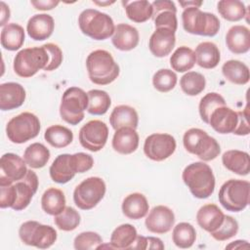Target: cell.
Wrapping results in <instances>:
<instances>
[{"mask_svg": "<svg viewBox=\"0 0 250 250\" xmlns=\"http://www.w3.org/2000/svg\"><path fill=\"white\" fill-rule=\"evenodd\" d=\"M38 177L32 170L20 181L11 185L0 186V207L12 208L16 211L25 209L38 188Z\"/></svg>", "mask_w": 250, "mask_h": 250, "instance_id": "cell-1", "label": "cell"}, {"mask_svg": "<svg viewBox=\"0 0 250 250\" xmlns=\"http://www.w3.org/2000/svg\"><path fill=\"white\" fill-rule=\"evenodd\" d=\"M94 159L90 154L77 152L74 154L62 153L58 155L49 168L52 181L58 184H66L77 173H84L92 169Z\"/></svg>", "mask_w": 250, "mask_h": 250, "instance_id": "cell-2", "label": "cell"}, {"mask_svg": "<svg viewBox=\"0 0 250 250\" xmlns=\"http://www.w3.org/2000/svg\"><path fill=\"white\" fill-rule=\"evenodd\" d=\"M182 179L190 193L199 199L208 198L215 189V176L205 162H192L183 171Z\"/></svg>", "mask_w": 250, "mask_h": 250, "instance_id": "cell-3", "label": "cell"}, {"mask_svg": "<svg viewBox=\"0 0 250 250\" xmlns=\"http://www.w3.org/2000/svg\"><path fill=\"white\" fill-rule=\"evenodd\" d=\"M86 67L89 79L97 85L112 83L120 73L118 63L111 54L105 50H95L86 59Z\"/></svg>", "mask_w": 250, "mask_h": 250, "instance_id": "cell-4", "label": "cell"}, {"mask_svg": "<svg viewBox=\"0 0 250 250\" xmlns=\"http://www.w3.org/2000/svg\"><path fill=\"white\" fill-rule=\"evenodd\" d=\"M80 30L94 40H105L113 35L114 22L110 16L96 9H86L78 17Z\"/></svg>", "mask_w": 250, "mask_h": 250, "instance_id": "cell-5", "label": "cell"}, {"mask_svg": "<svg viewBox=\"0 0 250 250\" xmlns=\"http://www.w3.org/2000/svg\"><path fill=\"white\" fill-rule=\"evenodd\" d=\"M183 144L188 152L196 155L202 161H211L221 152V146L216 139L199 128H190L186 131Z\"/></svg>", "mask_w": 250, "mask_h": 250, "instance_id": "cell-6", "label": "cell"}, {"mask_svg": "<svg viewBox=\"0 0 250 250\" xmlns=\"http://www.w3.org/2000/svg\"><path fill=\"white\" fill-rule=\"evenodd\" d=\"M184 29L194 35L215 36L220 29V21L214 14L202 12L198 7H188L182 13Z\"/></svg>", "mask_w": 250, "mask_h": 250, "instance_id": "cell-7", "label": "cell"}, {"mask_svg": "<svg viewBox=\"0 0 250 250\" xmlns=\"http://www.w3.org/2000/svg\"><path fill=\"white\" fill-rule=\"evenodd\" d=\"M250 183L245 180L230 179L225 182L218 194L220 204L228 211L240 212L249 204Z\"/></svg>", "mask_w": 250, "mask_h": 250, "instance_id": "cell-8", "label": "cell"}, {"mask_svg": "<svg viewBox=\"0 0 250 250\" xmlns=\"http://www.w3.org/2000/svg\"><path fill=\"white\" fill-rule=\"evenodd\" d=\"M88 95L78 87L67 88L62 97L60 115L63 121L70 125H77L85 117L88 107Z\"/></svg>", "mask_w": 250, "mask_h": 250, "instance_id": "cell-9", "label": "cell"}, {"mask_svg": "<svg viewBox=\"0 0 250 250\" xmlns=\"http://www.w3.org/2000/svg\"><path fill=\"white\" fill-rule=\"evenodd\" d=\"M49 62V54L42 46L25 48L17 53L14 58V71L23 78L32 77L40 69H44Z\"/></svg>", "mask_w": 250, "mask_h": 250, "instance_id": "cell-10", "label": "cell"}, {"mask_svg": "<svg viewBox=\"0 0 250 250\" xmlns=\"http://www.w3.org/2000/svg\"><path fill=\"white\" fill-rule=\"evenodd\" d=\"M41 129L39 118L24 111L9 120L6 126L8 139L14 144H23L38 136Z\"/></svg>", "mask_w": 250, "mask_h": 250, "instance_id": "cell-11", "label": "cell"}, {"mask_svg": "<svg viewBox=\"0 0 250 250\" xmlns=\"http://www.w3.org/2000/svg\"><path fill=\"white\" fill-rule=\"evenodd\" d=\"M19 236L26 245L47 249L56 242L58 233L51 226L43 225L37 221H26L21 225Z\"/></svg>", "mask_w": 250, "mask_h": 250, "instance_id": "cell-12", "label": "cell"}, {"mask_svg": "<svg viewBox=\"0 0 250 250\" xmlns=\"http://www.w3.org/2000/svg\"><path fill=\"white\" fill-rule=\"evenodd\" d=\"M104 181L100 177L83 180L73 191V201L81 210H91L98 205L105 194Z\"/></svg>", "mask_w": 250, "mask_h": 250, "instance_id": "cell-13", "label": "cell"}, {"mask_svg": "<svg viewBox=\"0 0 250 250\" xmlns=\"http://www.w3.org/2000/svg\"><path fill=\"white\" fill-rule=\"evenodd\" d=\"M78 138L84 148L97 152L106 144L108 138L107 125L101 120H90L80 128Z\"/></svg>", "mask_w": 250, "mask_h": 250, "instance_id": "cell-14", "label": "cell"}, {"mask_svg": "<svg viewBox=\"0 0 250 250\" xmlns=\"http://www.w3.org/2000/svg\"><path fill=\"white\" fill-rule=\"evenodd\" d=\"M175 138L166 133H154L146 138L144 152L153 161H163L170 157L176 150Z\"/></svg>", "mask_w": 250, "mask_h": 250, "instance_id": "cell-15", "label": "cell"}, {"mask_svg": "<svg viewBox=\"0 0 250 250\" xmlns=\"http://www.w3.org/2000/svg\"><path fill=\"white\" fill-rule=\"evenodd\" d=\"M23 158L16 153L8 152L0 159V186L11 185L21 180L27 173Z\"/></svg>", "mask_w": 250, "mask_h": 250, "instance_id": "cell-16", "label": "cell"}, {"mask_svg": "<svg viewBox=\"0 0 250 250\" xmlns=\"http://www.w3.org/2000/svg\"><path fill=\"white\" fill-rule=\"evenodd\" d=\"M175 224L174 212L167 206L157 205L153 207L146 221L145 225L148 231L156 234H164L172 229Z\"/></svg>", "mask_w": 250, "mask_h": 250, "instance_id": "cell-17", "label": "cell"}, {"mask_svg": "<svg viewBox=\"0 0 250 250\" xmlns=\"http://www.w3.org/2000/svg\"><path fill=\"white\" fill-rule=\"evenodd\" d=\"M152 21L155 28L165 27L176 32L178 27L177 8L173 1L156 0L151 3Z\"/></svg>", "mask_w": 250, "mask_h": 250, "instance_id": "cell-18", "label": "cell"}, {"mask_svg": "<svg viewBox=\"0 0 250 250\" xmlns=\"http://www.w3.org/2000/svg\"><path fill=\"white\" fill-rule=\"evenodd\" d=\"M175 44V31L169 28L159 27L155 28L153 33L150 35L148 41V48L153 56L157 58H163L168 56L172 52Z\"/></svg>", "mask_w": 250, "mask_h": 250, "instance_id": "cell-19", "label": "cell"}, {"mask_svg": "<svg viewBox=\"0 0 250 250\" xmlns=\"http://www.w3.org/2000/svg\"><path fill=\"white\" fill-rule=\"evenodd\" d=\"M237 121V112L227 105H223L211 113L208 124L219 134H229L234 131Z\"/></svg>", "mask_w": 250, "mask_h": 250, "instance_id": "cell-20", "label": "cell"}, {"mask_svg": "<svg viewBox=\"0 0 250 250\" xmlns=\"http://www.w3.org/2000/svg\"><path fill=\"white\" fill-rule=\"evenodd\" d=\"M25 90L17 82H6L0 85V109L12 110L21 106L25 101Z\"/></svg>", "mask_w": 250, "mask_h": 250, "instance_id": "cell-21", "label": "cell"}, {"mask_svg": "<svg viewBox=\"0 0 250 250\" xmlns=\"http://www.w3.org/2000/svg\"><path fill=\"white\" fill-rule=\"evenodd\" d=\"M55 21L48 14H37L32 16L26 24V31L29 37L35 41L48 39L54 31Z\"/></svg>", "mask_w": 250, "mask_h": 250, "instance_id": "cell-22", "label": "cell"}, {"mask_svg": "<svg viewBox=\"0 0 250 250\" xmlns=\"http://www.w3.org/2000/svg\"><path fill=\"white\" fill-rule=\"evenodd\" d=\"M140 41V34L136 27L128 23L115 25L111 42L120 51H131L135 49Z\"/></svg>", "mask_w": 250, "mask_h": 250, "instance_id": "cell-23", "label": "cell"}, {"mask_svg": "<svg viewBox=\"0 0 250 250\" xmlns=\"http://www.w3.org/2000/svg\"><path fill=\"white\" fill-rule=\"evenodd\" d=\"M139 135L136 129L131 127H122L115 131L111 146L112 148L120 154H131L139 146Z\"/></svg>", "mask_w": 250, "mask_h": 250, "instance_id": "cell-24", "label": "cell"}, {"mask_svg": "<svg viewBox=\"0 0 250 250\" xmlns=\"http://www.w3.org/2000/svg\"><path fill=\"white\" fill-rule=\"evenodd\" d=\"M228 49L236 55L245 54L250 50V30L245 25H233L226 34Z\"/></svg>", "mask_w": 250, "mask_h": 250, "instance_id": "cell-25", "label": "cell"}, {"mask_svg": "<svg viewBox=\"0 0 250 250\" xmlns=\"http://www.w3.org/2000/svg\"><path fill=\"white\" fill-rule=\"evenodd\" d=\"M224 218L225 214L223 211L213 203L203 205L199 208L196 214V221L198 226L209 233L220 228L224 222Z\"/></svg>", "mask_w": 250, "mask_h": 250, "instance_id": "cell-26", "label": "cell"}, {"mask_svg": "<svg viewBox=\"0 0 250 250\" xmlns=\"http://www.w3.org/2000/svg\"><path fill=\"white\" fill-rule=\"evenodd\" d=\"M123 214L131 220H140L148 212L149 205L146 197L140 192H133L127 195L122 202Z\"/></svg>", "mask_w": 250, "mask_h": 250, "instance_id": "cell-27", "label": "cell"}, {"mask_svg": "<svg viewBox=\"0 0 250 250\" xmlns=\"http://www.w3.org/2000/svg\"><path fill=\"white\" fill-rule=\"evenodd\" d=\"M222 162L225 168L239 176H246L250 172V159L246 151L230 149L223 153Z\"/></svg>", "mask_w": 250, "mask_h": 250, "instance_id": "cell-28", "label": "cell"}, {"mask_svg": "<svg viewBox=\"0 0 250 250\" xmlns=\"http://www.w3.org/2000/svg\"><path fill=\"white\" fill-rule=\"evenodd\" d=\"M196 63L205 69L215 68L221 60V54L218 46L210 41L199 43L193 51Z\"/></svg>", "mask_w": 250, "mask_h": 250, "instance_id": "cell-29", "label": "cell"}, {"mask_svg": "<svg viewBox=\"0 0 250 250\" xmlns=\"http://www.w3.org/2000/svg\"><path fill=\"white\" fill-rule=\"evenodd\" d=\"M109 123L115 131L122 127L136 129L139 124V115L134 107L120 104L112 109L109 116Z\"/></svg>", "mask_w": 250, "mask_h": 250, "instance_id": "cell-30", "label": "cell"}, {"mask_svg": "<svg viewBox=\"0 0 250 250\" xmlns=\"http://www.w3.org/2000/svg\"><path fill=\"white\" fill-rule=\"evenodd\" d=\"M24 29L19 23H8L1 30L0 42L4 49L8 51L19 50L24 42Z\"/></svg>", "mask_w": 250, "mask_h": 250, "instance_id": "cell-31", "label": "cell"}, {"mask_svg": "<svg viewBox=\"0 0 250 250\" xmlns=\"http://www.w3.org/2000/svg\"><path fill=\"white\" fill-rule=\"evenodd\" d=\"M225 78L236 85H245L249 82V67L238 60H229L222 66Z\"/></svg>", "mask_w": 250, "mask_h": 250, "instance_id": "cell-32", "label": "cell"}, {"mask_svg": "<svg viewBox=\"0 0 250 250\" xmlns=\"http://www.w3.org/2000/svg\"><path fill=\"white\" fill-rule=\"evenodd\" d=\"M42 210L51 216L59 215L65 208V196L62 190L57 188H49L41 197Z\"/></svg>", "mask_w": 250, "mask_h": 250, "instance_id": "cell-33", "label": "cell"}, {"mask_svg": "<svg viewBox=\"0 0 250 250\" xmlns=\"http://www.w3.org/2000/svg\"><path fill=\"white\" fill-rule=\"evenodd\" d=\"M128 19L134 22L142 23L148 21L152 17L151 3L146 0L138 1H122Z\"/></svg>", "mask_w": 250, "mask_h": 250, "instance_id": "cell-34", "label": "cell"}, {"mask_svg": "<svg viewBox=\"0 0 250 250\" xmlns=\"http://www.w3.org/2000/svg\"><path fill=\"white\" fill-rule=\"evenodd\" d=\"M23 159L30 168H43L50 159V150L41 143H33L29 145L24 152Z\"/></svg>", "mask_w": 250, "mask_h": 250, "instance_id": "cell-35", "label": "cell"}, {"mask_svg": "<svg viewBox=\"0 0 250 250\" xmlns=\"http://www.w3.org/2000/svg\"><path fill=\"white\" fill-rule=\"evenodd\" d=\"M44 139L50 146L56 148H62L72 143L73 133L68 128L60 124H56L46 129L44 133Z\"/></svg>", "mask_w": 250, "mask_h": 250, "instance_id": "cell-36", "label": "cell"}, {"mask_svg": "<svg viewBox=\"0 0 250 250\" xmlns=\"http://www.w3.org/2000/svg\"><path fill=\"white\" fill-rule=\"evenodd\" d=\"M137 229L131 224H122L112 231L110 244L113 249H129L137 237Z\"/></svg>", "mask_w": 250, "mask_h": 250, "instance_id": "cell-37", "label": "cell"}, {"mask_svg": "<svg viewBox=\"0 0 250 250\" xmlns=\"http://www.w3.org/2000/svg\"><path fill=\"white\" fill-rule=\"evenodd\" d=\"M219 14L229 21H238L247 17L248 12L244 3L239 0H221L217 4Z\"/></svg>", "mask_w": 250, "mask_h": 250, "instance_id": "cell-38", "label": "cell"}, {"mask_svg": "<svg viewBox=\"0 0 250 250\" xmlns=\"http://www.w3.org/2000/svg\"><path fill=\"white\" fill-rule=\"evenodd\" d=\"M196 62L194 52L187 47L177 48L170 57V65L177 72H186L190 70Z\"/></svg>", "mask_w": 250, "mask_h": 250, "instance_id": "cell-39", "label": "cell"}, {"mask_svg": "<svg viewBox=\"0 0 250 250\" xmlns=\"http://www.w3.org/2000/svg\"><path fill=\"white\" fill-rule=\"evenodd\" d=\"M196 239V230L194 227L187 222L179 223L173 229L172 240L174 244L182 249L190 248Z\"/></svg>", "mask_w": 250, "mask_h": 250, "instance_id": "cell-40", "label": "cell"}, {"mask_svg": "<svg viewBox=\"0 0 250 250\" xmlns=\"http://www.w3.org/2000/svg\"><path fill=\"white\" fill-rule=\"evenodd\" d=\"M88 107L87 111L93 115L104 114L111 104L109 95L103 90L93 89L88 91Z\"/></svg>", "mask_w": 250, "mask_h": 250, "instance_id": "cell-41", "label": "cell"}, {"mask_svg": "<svg viewBox=\"0 0 250 250\" xmlns=\"http://www.w3.org/2000/svg\"><path fill=\"white\" fill-rule=\"evenodd\" d=\"M182 91L188 96H197L206 86L205 77L196 71H188L180 79Z\"/></svg>", "mask_w": 250, "mask_h": 250, "instance_id": "cell-42", "label": "cell"}, {"mask_svg": "<svg viewBox=\"0 0 250 250\" xmlns=\"http://www.w3.org/2000/svg\"><path fill=\"white\" fill-rule=\"evenodd\" d=\"M226 105L225 99L216 92L207 93L203 98H201L198 105L199 115L201 120L208 124L211 113L219 106Z\"/></svg>", "mask_w": 250, "mask_h": 250, "instance_id": "cell-43", "label": "cell"}, {"mask_svg": "<svg viewBox=\"0 0 250 250\" xmlns=\"http://www.w3.org/2000/svg\"><path fill=\"white\" fill-rule=\"evenodd\" d=\"M81 221L80 214L71 206L65 208L59 215L54 216V223L59 229L63 231H71L75 229Z\"/></svg>", "mask_w": 250, "mask_h": 250, "instance_id": "cell-44", "label": "cell"}, {"mask_svg": "<svg viewBox=\"0 0 250 250\" xmlns=\"http://www.w3.org/2000/svg\"><path fill=\"white\" fill-rule=\"evenodd\" d=\"M177 74L169 68L158 69L152 77V85L154 89L161 93H167L173 90L177 84Z\"/></svg>", "mask_w": 250, "mask_h": 250, "instance_id": "cell-45", "label": "cell"}, {"mask_svg": "<svg viewBox=\"0 0 250 250\" xmlns=\"http://www.w3.org/2000/svg\"><path fill=\"white\" fill-rule=\"evenodd\" d=\"M237 231H238L237 221L231 216L225 215L223 224L220 226L218 229H216L213 232H210V234L214 239L218 241H225L236 235Z\"/></svg>", "mask_w": 250, "mask_h": 250, "instance_id": "cell-46", "label": "cell"}, {"mask_svg": "<svg viewBox=\"0 0 250 250\" xmlns=\"http://www.w3.org/2000/svg\"><path fill=\"white\" fill-rule=\"evenodd\" d=\"M103 243V238L98 232L83 231L75 236L73 245L76 250H91Z\"/></svg>", "mask_w": 250, "mask_h": 250, "instance_id": "cell-47", "label": "cell"}, {"mask_svg": "<svg viewBox=\"0 0 250 250\" xmlns=\"http://www.w3.org/2000/svg\"><path fill=\"white\" fill-rule=\"evenodd\" d=\"M43 47L47 50L48 54H49V62L47 66L44 68V70L46 71H52L57 69L62 62V52L61 50V48L54 43H47L44 44Z\"/></svg>", "mask_w": 250, "mask_h": 250, "instance_id": "cell-48", "label": "cell"}, {"mask_svg": "<svg viewBox=\"0 0 250 250\" xmlns=\"http://www.w3.org/2000/svg\"><path fill=\"white\" fill-rule=\"evenodd\" d=\"M237 112V125L232 132V134L237 135V136H247L250 133V128H249V122H248V106L245 107L244 110L242 111H236Z\"/></svg>", "mask_w": 250, "mask_h": 250, "instance_id": "cell-49", "label": "cell"}, {"mask_svg": "<svg viewBox=\"0 0 250 250\" xmlns=\"http://www.w3.org/2000/svg\"><path fill=\"white\" fill-rule=\"evenodd\" d=\"M30 3L36 10L49 11V10H52V9L56 8L60 4V1H55V0H31Z\"/></svg>", "mask_w": 250, "mask_h": 250, "instance_id": "cell-50", "label": "cell"}, {"mask_svg": "<svg viewBox=\"0 0 250 250\" xmlns=\"http://www.w3.org/2000/svg\"><path fill=\"white\" fill-rule=\"evenodd\" d=\"M0 8H1V17H0V25L5 26L8 24V21L10 20L11 12L9 9V6L5 4V2L1 1L0 2Z\"/></svg>", "mask_w": 250, "mask_h": 250, "instance_id": "cell-51", "label": "cell"}, {"mask_svg": "<svg viewBox=\"0 0 250 250\" xmlns=\"http://www.w3.org/2000/svg\"><path fill=\"white\" fill-rule=\"evenodd\" d=\"M147 239V247L146 249H156V250H163L164 249V244L162 243V240L158 237H153V236H148L146 237Z\"/></svg>", "mask_w": 250, "mask_h": 250, "instance_id": "cell-52", "label": "cell"}, {"mask_svg": "<svg viewBox=\"0 0 250 250\" xmlns=\"http://www.w3.org/2000/svg\"><path fill=\"white\" fill-rule=\"evenodd\" d=\"M147 247V239L146 236L143 235H137L135 241L133 244L130 246L129 249H140V250H145Z\"/></svg>", "mask_w": 250, "mask_h": 250, "instance_id": "cell-53", "label": "cell"}, {"mask_svg": "<svg viewBox=\"0 0 250 250\" xmlns=\"http://www.w3.org/2000/svg\"><path fill=\"white\" fill-rule=\"evenodd\" d=\"M249 243L247 240H235L229 243V245L226 246V249H243V248H248Z\"/></svg>", "mask_w": 250, "mask_h": 250, "instance_id": "cell-54", "label": "cell"}, {"mask_svg": "<svg viewBox=\"0 0 250 250\" xmlns=\"http://www.w3.org/2000/svg\"><path fill=\"white\" fill-rule=\"evenodd\" d=\"M179 3L184 9H186L188 7H198L199 8L203 4L202 1H179Z\"/></svg>", "mask_w": 250, "mask_h": 250, "instance_id": "cell-55", "label": "cell"}, {"mask_svg": "<svg viewBox=\"0 0 250 250\" xmlns=\"http://www.w3.org/2000/svg\"><path fill=\"white\" fill-rule=\"evenodd\" d=\"M93 3L99 5V6H106V5H110L113 4L114 1H106V2H99V1H93Z\"/></svg>", "mask_w": 250, "mask_h": 250, "instance_id": "cell-56", "label": "cell"}]
</instances>
